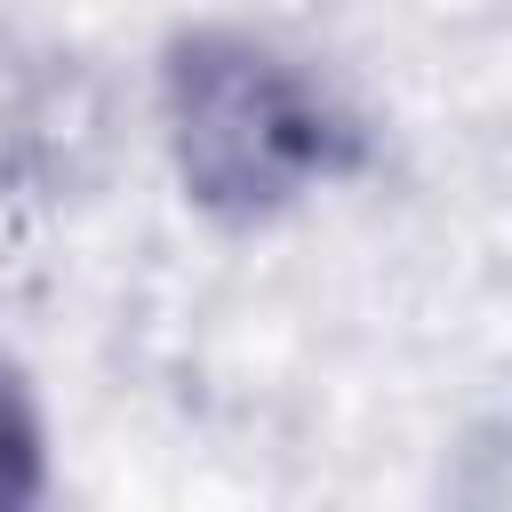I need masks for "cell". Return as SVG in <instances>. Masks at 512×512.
Masks as SVG:
<instances>
[{"label":"cell","mask_w":512,"mask_h":512,"mask_svg":"<svg viewBox=\"0 0 512 512\" xmlns=\"http://www.w3.org/2000/svg\"><path fill=\"white\" fill-rule=\"evenodd\" d=\"M40 496H48V424L24 368L0 352V512H24Z\"/></svg>","instance_id":"2"},{"label":"cell","mask_w":512,"mask_h":512,"mask_svg":"<svg viewBox=\"0 0 512 512\" xmlns=\"http://www.w3.org/2000/svg\"><path fill=\"white\" fill-rule=\"evenodd\" d=\"M160 136L184 200L216 224H264L360 160V120L328 96V80L224 24L168 40Z\"/></svg>","instance_id":"1"}]
</instances>
